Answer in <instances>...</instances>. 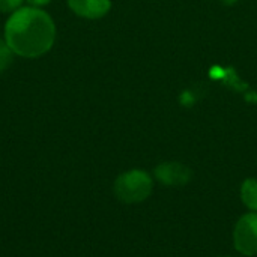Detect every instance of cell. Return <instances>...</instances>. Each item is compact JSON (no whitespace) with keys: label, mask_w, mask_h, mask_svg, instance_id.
Listing matches in <instances>:
<instances>
[{"label":"cell","mask_w":257,"mask_h":257,"mask_svg":"<svg viewBox=\"0 0 257 257\" xmlns=\"http://www.w3.org/2000/svg\"><path fill=\"white\" fill-rule=\"evenodd\" d=\"M56 26L51 17L39 8H18L6 21L5 41L11 51L23 57H39L54 44Z\"/></svg>","instance_id":"cell-1"},{"label":"cell","mask_w":257,"mask_h":257,"mask_svg":"<svg viewBox=\"0 0 257 257\" xmlns=\"http://www.w3.org/2000/svg\"><path fill=\"white\" fill-rule=\"evenodd\" d=\"M12 60V51L5 39H0V74L9 66Z\"/></svg>","instance_id":"cell-7"},{"label":"cell","mask_w":257,"mask_h":257,"mask_svg":"<svg viewBox=\"0 0 257 257\" xmlns=\"http://www.w3.org/2000/svg\"><path fill=\"white\" fill-rule=\"evenodd\" d=\"M155 178L167 187H184L191 181L193 172L182 163L167 161L155 167Z\"/></svg>","instance_id":"cell-4"},{"label":"cell","mask_w":257,"mask_h":257,"mask_svg":"<svg viewBox=\"0 0 257 257\" xmlns=\"http://www.w3.org/2000/svg\"><path fill=\"white\" fill-rule=\"evenodd\" d=\"M68 6L83 18L95 20L104 17L111 6L110 0H68Z\"/></svg>","instance_id":"cell-5"},{"label":"cell","mask_w":257,"mask_h":257,"mask_svg":"<svg viewBox=\"0 0 257 257\" xmlns=\"http://www.w3.org/2000/svg\"><path fill=\"white\" fill-rule=\"evenodd\" d=\"M30 6H35V8H39V6H44L47 3H50L51 0H26Z\"/></svg>","instance_id":"cell-9"},{"label":"cell","mask_w":257,"mask_h":257,"mask_svg":"<svg viewBox=\"0 0 257 257\" xmlns=\"http://www.w3.org/2000/svg\"><path fill=\"white\" fill-rule=\"evenodd\" d=\"M152 188H154V181L151 175L140 169L128 170L119 175L113 185L114 196L122 203H128V205L145 202L152 194Z\"/></svg>","instance_id":"cell-2"},{"label":"cell","mask_w":257,"mask_h":257,"mask_svg":"<svg viewBox=\"0 0 257 257\" xmlns=\"http://www.w3.org/2000/svg\"><path fill=\"white\" fill-rule=\"evenodd\" d=\"M224 3H227V5H232V3H236L238 0H223Z\"/></svg>","instance_id":"cell-10"},{"label":"cell","mask_w":257,"mask_h":257,"mask_svg":"<svg viewBox=\"0 0 257 257\" xmlns=\"http://www.w3.org/2000/svg\"><path fill=\"white\" fill-rule=\"evenodd\" d=\"M23 0H0V12H15Z\"/></svg>","instance_id":"cell-8"},{"label":"cell","mask_w":257,"mask_h":257,"mask_svg":"<svg viewBox=\"0 0 257 257\" xmlns=\"http://www.w3.org/2000/svg\"><path fill=\"white\" fill-rule=\"evenodd\" d=\"M220 257H232V256H220Z\"/></svg>","instance_id":"cell-11"},{"label":"cell","mask_w":257,"mask_h":257,"mask_svg":"<svg viewBox=\"0 0 257 257\" xmlns=\"http://www.w3.org/2000/svg\"><path fill=\"white\" fill-rule=\"evenodd\" d=\"M233 245L242 256H257V212L244 214L236 221Z\"/></svg>","instance_id":"cell-3"},{"label":"cell","mask_w":257,"mask_h":257,"mask_svg":"<svg viewBox=\"0 0 257 257\" xmlns=\"http://www.w3.org/2000/svg\"><path fill=\"white\" fill-rule=\"evenodd\" d=\"M241 200L251 211L257 212V179L248 178L241 185Z\"/></svg>","instance_id":"cell-6"}]
</instances>
